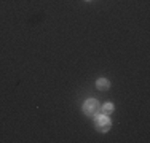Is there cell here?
I'll return each mask as SVG.
<instances>
[{
  "mask_svg": "<svg viewBox=\"0 0 150 143\" xmlns=\"http://www.w3.org/2000/svg\"><path fill=\"white\" fill-rule=\"evenodd\" d=\"M83 111L88 116H98L99 111H101V103L96 99H88L86 102L83 103Z\"/></svg>",
  "mask_w": 150,
  "mask_h": 143,
  "instance_id": "cell-1",
  "label": "cell"
},
{
  "mask_svg": "<svg viewBox=\"0 0 150 143\" xmlns=\"http://www.w3.org/2000/svg\"><path fill=\"white\" fill-rule=\"evenodd\" d=\"M96 129H98L99 132H107L110 129V119L105 116V114L96 116Z\"/></svg>",
  "mask_w": 150,
  "mask_h": 143,
  "instance_id": "cell-2",
  "label": "cell"
},
{
  "mask_svg": "<svg viewBox=\"0 0 150 143\" xmlns=\"http://www.w3.org/2000/svg\"><path fill=\"white\" fill-rule=\"evenodd\" d=\"M96 86H98V89H101V91H105V89H109L110 83L105 80V78H101V80L96 81Z\"/></svg>",
  "mask_w": 150,
  "mask_h": 143,
  "instance_id": "cell-3",
  "label": "cell"
},
{
  "mask_svg": "<svg viewBox=\"0 0 150 143\" xmlns=\"http://www.w3.org/2000/svg\"><path fill=\"white\" fill-rule=\"evenodd\" d=\"M112 110H113V105H112V103H107V105H104V111H105V113H110Z\"/></svg>",
  "mask_w": 150,
  "mask_h": 143,
  "instance_id": "cell-4",
  "label": "cell"
},
{
  "mask_svg": "<svg viewBox=\"0 0 150 143\" xmlns=\"http://www.w3.org/2000/svg\"><path fill=\"white\" fill-rule=\"evenodd\" d=\"M86 2H90V0H86Z\"/></svg>",
  "mask_w": 150,
  "mask_h": 143,
  "instance_id": "cell-5",
  "label": "cell"
}]
</instances>
